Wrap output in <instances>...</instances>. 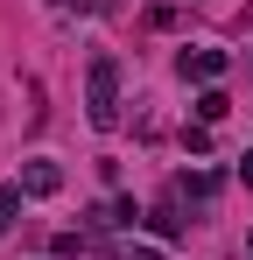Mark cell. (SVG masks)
Segmentation results:
<instances>
[{
    "label": "cell",
    "instance_id": "obj_1",
    "mask_svg": "<svg viewBox=\"0 0 253 260\" xmlns=\"http://www.w3.org/2000/svg\"><path fill=\"white\" fill-rule=\"evenodd\" d=\"M84 120L99 134L120 127V56H91V71H84Z\"/></svg>",
    "mask_w": 253,
    "mask_h": 260
},
{
    "label": "cell",
    "instance_id": "obj_2",
    "mask_svg": "<svg viewBox=\"0 0 253 260\" xmlns=\"http://www.w3.org/2000/svg\"><path fill=\"white\" fill-rule=\"evenodd\" d=\"M225 63H232L225 49H183V56H176V71H183L190 85H218V78H225Z\"/></svg>",
    "mask_w": 253,
    "mask_h": 260
},
{
    "label": "cell",
    "instance_id": "obj_3",
    "mask_svg": "<svg viewBox=\"0 0 253 260\" xmlns=\"http://www.w3.org/2000/svg\"><path fill=\"white\" fill-rule=\"evenodd\" d=\"M49 253H56V260H113V253H106V239H91V232H56Z\"/></svg>",
    "mask_w": 253,
    "mask_h": 260
},
{
    "label": "cell",
    "instance_id": "obj_4",
    "mask_svg": "<svg viewBox=\"0 0 253 260\" xmlns=\"http://www.w3.org/2000/svg\"><path fill=\"white\" fill-rule=\"evenodd\" d=\"M56 190H64L56 162H21V197H56Z\"/></svg>",
    "mask_w": 253,
    "mask_h": 260
},
{
    "label": "cell",
    "instance_id": "obj_5",
    "mask_svg": "<svg viewBox=\"0 0 253 260\" xmlns=\"http://www.w3.org/2000/svg\"><path fill=\"white\" fill-rule=\"evenodd\" d=\"M218 183H225L218 169H197V176H176L169 190H176V197H218Z\"/></svg>",
    "mask_w": 253,
    "mask_h": 260
},
{
    "label": "cell",
    "instance_id": "obj_6",
    "mask_svg": "<svg viewBox=\"0 0 253 260\" xmlns=\"http://www.w3.org/2000/svg\"><path fill=\"white\" fill-rule=\"evenodd\" d=\"M225 113H232V99H225L218 85H204V91H197V127H218Z\"/></svg>",
    "mask_w": 253,
    "mask_h": 260
},
{
    "label": "cell",
    "instance_id": "obj_7",
    "mask_svg": "<svg viewBox=\"0 0 253 260\" xmlns=\"http://www.w3.org/2000/svg\"><path fill=\"white\" fill-rule=\"evenodd\" d=\"M148 232H155V239H183V218H176V197H162V204L148 211Z\"/></svg>",
    "mask_w": 253,
    "mask_h": 260
},
{
    "label": "cell",
    "instance_id": "obj_8",
    "mask_svg": "<svg viewBox=\"0 0 253 260\" xmlns=\"http://www.w3.org/2000/svg\"><path fill=\"white\" fill-rule=\"evenodd\" d=\"M106 225H126V232H134V225H148V211H141L134 197H113V204H106Z\"/></svg>",
    "mask_w": 253,
    "mask_h": 260
},
{
    "label": "cell",
    "instance_id": "obj_9",
    "mask_svg": "<svg viewBox=\"0 0 253 260\" xmlns=\"http://www.w3.org/2000/svg\"><path fill=\"white\" fill-rule=\"evenodd\" d=\"M183 148L190 155H211V127H183Z\"/></svg>",
    "mask_w": 253,
    "mask_h": 260
},
{
    "label": "cell",
    "instance_id": "obj_10",
    "mask_svg": "<svg viewBox=\"0 0 253 260\" xmlns=\"http://www.w3.org/2000/svg\"><path fill=\"white\" fill-rule=\"evenodd\" d=\"M126 260H169L162 246H126Z\"/></svg>",
    "mask_w": 253,
    "mask_h": 260
},
{
    "label": "cell",
    "instance_id": "obj_11",
    "mask_svg": "<svg viewBox=\"0 0 253 260\" xmlns=\"http://www.w3.org/2000/svg\"><path fill=\"white\" fill-rule=\"evenodd\" d=\"M239 183H246V190H253V148H246V155H239Z\"/></svg>",
    "mask_w": 253,
    "mask_h": 260
},
{
    "label": "cell",
    "instance_id": "obj_12",
    "mask_svg": "<svg viewBox=\"0 0 253 260\" xmlns=\"http://www.w3.org/2000/svg\"><path fill=\"white\" fill-rule=\"evenodd\" d=\"M246 85H253V49H246Z\"/></svg>",
    "mask_w": 253,
    "mask_h": 260
},
{
    "label": "cell",
    "instance_id": "obj_13",
    "mask_svg": "<svg viewBox=\"0 0 253 260\" xmlns=\"http://www.w3.org/2000/svg\"><path fill=\"white\" fill-rule=\"evenodd\" d=\"M246 253H253V232H246Z\"/></svg>",
    "mask_w": 253,
    "mask_h": 260
},
{
    "label": "cell",
    "instance_id": "obj_14",
    "mask_svg": "<svg viewBox=\"0 0 253 260\" xmlns=\"http://www.w3.org/2000/svg\"><path fill=\"white\" fill-rule=\"evenodd\" d=\"M49 7H64V0H49Z\"/></svg>",
    "mask_w": 253,
    "mask_h": 260
}]
</instances>
